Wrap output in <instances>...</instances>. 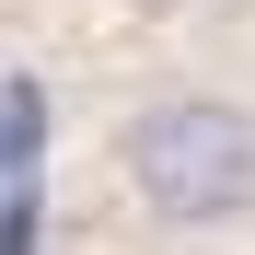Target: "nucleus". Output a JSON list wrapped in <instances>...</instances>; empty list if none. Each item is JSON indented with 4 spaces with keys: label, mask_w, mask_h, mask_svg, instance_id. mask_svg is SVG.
Masks as SVG:
<instances>
[{
    "label": "nucleus",
    "mask_w": 255,
    "mask_h": 255,
    "mask_svg": "<svg viewBox=\"0 0 255 255\" xmlns=\"http://www.w3.org/2000/svg\"><path fill=\"white\" fill-rule=\"evenodd\" d=\"M128 12H162V23H174V12H209V0H128Z\"/></svg>",
    "instance_id": "obj_3"
},
{
    "label": "nucleus",
    "mask_w": 255,
    "mask_h": 255,
    "mask_svg": "<svg viewBox=\"0 0 255 255\" xmlns=\"http://www.w3.org/2000/svg\"><path fill=\"white\" fill-rule=\"evenodd\" d=\"M116 209L151 244H232L255 232V81L244 70H151L105 116Z\"/></svg>",
    "instance_id": "obj_1"
},
{
    "label": "nucleus",
    "mask_w": 255,
    "mask_h": 255,
    "mask_svg": "<svg viewBox=\"0 0 255 255\" xmlns=\"http://www.w3.org/2000/svg\"><path fill=\"white\" fill-rule=\"evenodd\" d=\"M47 139H58V93H47L35 58H12V81H0V151H12V174H35Z\"/></svg>",
    "instance_id": "obj_2"
}]
</instances>
